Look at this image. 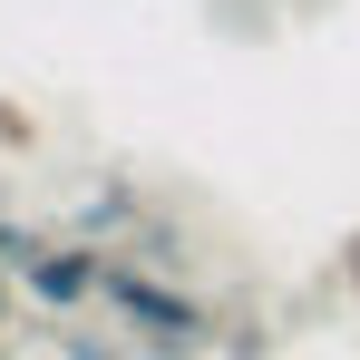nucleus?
<instances>
[{"mask_svg": "<svg viewBox=\"0 0 360 360\" xmlns=\"http://www.w3.org/2000/svg\"><path fill=\"white\" fill-rule=\"evenodd\" d=\"M20 292L39 302V311H78V302H98V292H108V253H98L88 234L39 243V253L20 263Z\"/></svg>", "mask_w": 360, "mask_h": 360, "instance_id": "obj_2", "label": "nucleus"}, {"mask_svg": "<svg viewBox=\"0 0 360 360\" xmlns=\"http://www.w3.org/2000/svg\"><path fill=\"white\" fill-rule=\"evenodd\" d=\"M108 224H136V195H127V185H108V195L78 214V234H108Z\"/></svg>", "mask_w": 360, "mask_h": 360, "instance_id": "obj_3", "label": "nucleus"}, {"mask_svg": "<svg viewBox=\"0 0 360 360\" xmlns=\"http://www.w3.org/2000/svg\"><path fill=\"white\" fill-rule=\"evenodd\" d=\"M68 360H127V351H98V341H78V351H68Z\"/></svg>", "mask_w": 360, "mask_h": 360, "instance_id": "obj_7", "label": "nucleus"}, {"mask_svg": "<svg viewBox=\"0 0 360 360\" xmlns=\"http://www.w3.org/2000/svg\"><path fill=\"white\" fill-rule=\"evenodd\" d=\"M39 243H49V234H30V224H0V263H30Z\"/></svg>", "mask_w": 360, "mask_h": 360, "instance_id": "obj_4", "label": "nucleus"}, {"mask_svg": "<svg viewBox=\"0 0 360 360\" xmlns=\"http://www.w3.org/2000/svg\"><path fill=\"white\" fill-rule=\"evenodd\" d=\"M98 302L117 311L136 341H205V331H214V311H205L195 292H176L166 273H146V263H108V292Z\"/></svg>", "mask_w": 360, "mask_h": 360, "instance_id": "obj_1", "label": "nucleus"}, {"mask_svg": "<svg viewBox=\"0 0 360 360\" xmlns=\"http://www.w3.org/2000/svg\"><path fill=\"white\" fill-rule=\"evenodd\" d=\"M341 273H351V283H360V234H351V243H341Z\"/></svg>", "mask_w": 360, "mask_h": 360, "instance_id": "obj_6", "label": "nucleus"}, {"mask_svg": "<svg viewBox=\"0 0 360 360\" xmlns=\"http://www.w3.org/2000/svg\"><path fill=\"white\" fill-rule=\"evenodd\" d=\"M10 311H20V273L0 263V321H10Z\"/></svg>", "mask_w": 360, "mask_h": 360, "instance_id": "obj_5", "label": "nucleus"}]
</instances>
